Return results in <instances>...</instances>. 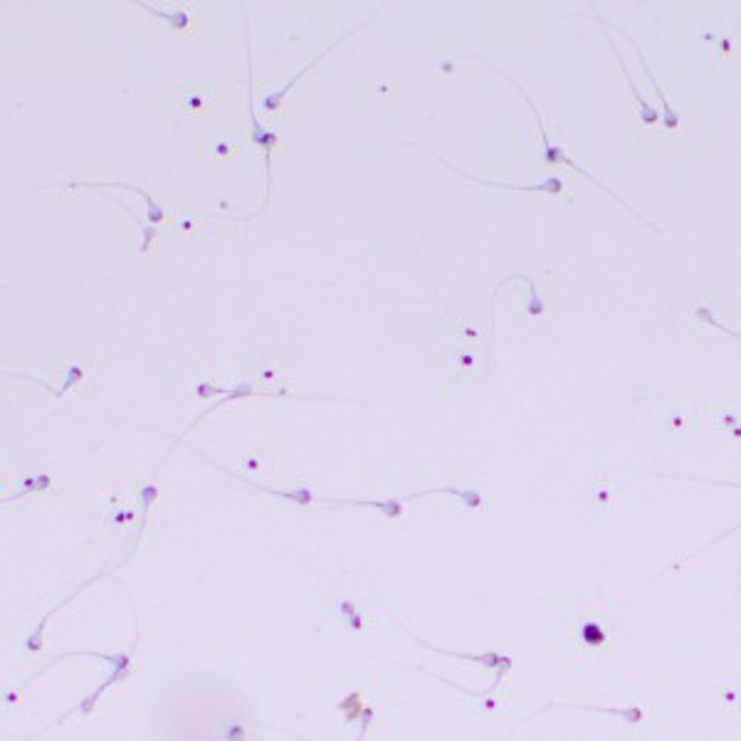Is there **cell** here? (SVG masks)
Segmentation results:
<instances>
[{"mask_svg":"<svg viewBox=\"0 0 741 741\" xmlns=\"http://www.w3.org/2000/svg\"><path fill=\"white\" fill-rule=\"evenodd\" d=\"M250 117H252V141H255L257 146L265 148V153H267V158H269V151H272L274 144H277V134H272V131H267V129H262L260 121H257V117H255V112H250Z\"/></svg>","mask_w":741,"mask_h":741,"instance_id":"obj_5","label":"cell"},{"mask_svg":"<svg viewBox=\"0 0 741 741\" xmlns=\"http://www.w3.org/2000/svg\"><path fill=\"white\" fill-rule=\"evenodd\" d=\"M339 43H341V40H336V43H334V45H331V48H336V45H339ZM331 48H329V50H331ZM329 50H324V53H321L319 57H314V60H312V65H317V62H319V60H321V57H324L326 53H329ZM312 65H307V67H304V70H302V72H299V75H297V77H294V80H292V82H287V85H284V87H282V90H279V92H274V94H267V97H265V99H262V107H265V109H267V112H277V109H279V107H282V99H284V97H287V92H289V90H292V85H294V82H297V80H299V77H302V75H304V72H307V70H309V67H312Z\"/></svg>","mask_w":741,"mask_h":741,"instance_id":"obj_3","label":"cell"},{"mask_svg":"<svg viewBox=\"0 0 741 741\" xmlns=\"http://www.w3.org/2000/svg\"><path fill=\"white\" fill-rule=\"evenodd\" d=\"M531 109H534V107H531ZM534 117H536L539 126H541V141H543V158H546V161H548V163H566V166H568V168H573V171H578V173H583V175H585V178H588V180H593V183H595V185H598V188H603V190H605V193H610V190H608V188H605V185H603V183H598V180H595V178H593V175H590V173H585V171L581 168V166H578V163H573V161H571V158H568V156H566V153H563V151H561V148H558V146H553V144H551V141H548L546 131H543V124H541V117H539V109H534ZM610 195H613V193H610ZM613 198H615V195H613ZM615 200H620V203H623V198H615Z\"/></svg>","mask_w":741,"mask_h":741,"instance_id":"obj_1","label":"cell"},{"mask_svg":"<svg viewBox=\"0 0 741 741\" xmlns=\"http://www.w3.org/2000/svg\"><path fill=\"white\" fill-rule=\"evenodd\" d=\"M227 151H230V146H225V144H220V146H217V153H227Z\"/></svg>","mask_w":741,"mask_h":741,"instance_id":"obj_7","label":"cell"},{"mask_svg":"<svg viewBox=\"0 0 741 741\" xmlns=\"http://www.w3.org/2000/svg\"><path fill=\"white\" fill-rule=\"evenodd\" d=\"M139 5H141V8H146L148 13H153V15H158V18H163L166 23H168L173 30H185V28L190 25V18H188V13H185V10H175V13H161V10L151 8V5H146V3H139Z\"/></svg>","mask_w":741,"mask_h":741,"instance_id":"obj_6","label":"cell"},{"mask_svg":"<svg viewBox=\"0 0 741 741\" xmlns=\"http://www.w3.org/2000/svg\"><path fill=\"white\" fill-rule=\"evenodd\" d=\"M630 43H633V48H635V53H637V60H640L642 70H645V72H647V77H650V80H652V87H655L657 97H660V99H662V109H665V126H667V129H675L677 124H680V117H677V114L672 112V107L667 104V99H665V92L660 90V85H657L655 75H652V72H650V67H647V60H645V55H642V50L637 48V43H635L633 38H630Z\"/></svg>","mask_w":741,"mask_h":741,"instance_id":"obj_2","label":"cell"},{"mask_svg":"<svg viewBox=\"0 0 741 741\" xmlns=\"http://www.w3.org/2000/svg\"><path fill=\"white\" fill-rule=\"evenodd\" d=\"M605 35H608V40H610V33H608V30H605ZM610 48H613V50H615L613 40H610ZM615 55H618V50H615ZM618 60H620V55H618ZM620 67H623V75H625V80H628V85H630V90H633V94H635L637 104H640V114H642V121H647V124H655V121H657V114H655V112H652V107H650V104H647V102H645V99H642V94H640V92H637V90H635L633 80H630V72H628V67H625V62H623V60H620Z\"/></svg>","mask_w":741,"mask_h":741,"instance_id":"obj_4","label":"cell"}]
</instances>
